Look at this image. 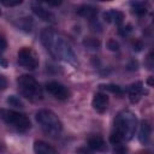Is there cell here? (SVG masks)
<instances>
[{
	"instance_id": "ffe728a7",
	"label": "cell",
	"mask_w": 154,
	"mask_h": 154,
	"mask_svg": "<svg viewBox=\"0 0 154 154\" xmlns=\"http://www.w3.org/2000/svg\"><path fill=\"white\" fill-rule=\"evenodd\" d=\"M131 31H132V26H131L130 24H128V25H125V26H123V25H119L118 32H119V35H120V36L125 37V36H128V35H129Z\"/></svg>"
},
{
	"instance_id": "484cf974",
	"label": "cell",
	"mask_w": 154,
	"mask_h": 154,
	"mask_svg": "<svg viewBox=\"0 0 154 154\" xmlns=\"http://www.w3.org/2000/svg\"><path fill=\"white\" fill-rule=\"evenodd\" d=\"M6 87H7V79L5 78V76L0 75V88L4 89V88H6Z\"/></svg>"
},
{
	"instance_id": "83f0119b",
	"label": "cell",
	"mask_w": 154,
	"mask_h": 154,
	"mask_svg": "<svg viewBox=\"0 0 154 154\" xmlns=\"http://www.w3.org/2000/svg\"><path fill=\"white\" fill-rule=\"evenodd\" d=\"M147 83H148V84H149L150 87L153 85V77H152V76H150L149 78H148V81H147Z\"/></svg>"
},
{
	"instance_id": "7a4b0ae2",
	"label": "cell",
	"mask_w": 154,
	"mask_h": 154,
	"mask_svg": "<svg viewBox=\"0 0 154 154\" xmlns=\"http://www.w3.org/2000/svg\"><path fill=\"white\" fill-rule=\"evenodd\" d=\"M137 129V118L129 111L124 109L119 112L114 119V129L109 135V142L112 144H120L123 141H130Z\"/></svg>"
},
{
	"instance_id": "8992f818",
	"label": "cell",
	"mask_w": 154,
	"mask_h": 154,
	"mask_svg": "<svg viewBox=\"0 0 154 154\" xmlns=\"http://www.w3.org/2000/svg\"><path fill=\"white\" fill-rule=\"evenodd\" d=\"M18 63L26 70H35L38 66V58L32 48L22 47L18 51Z\"/></svg>"
},
{
	"instance_id": "8fae6325",
	"label": "cell",
	"mask_w": 154,
	"mask_h": 154,
	"mask_svg": "<svg viewBox=\"0 0 154 154\" xmlns=\"http://www.w3.org/2000/svg\"><path fill=\"white\" fill-rule=\"evenodd\" d=\"M103 19L107 23H114L119 26L124 22V13L118 10H111V11H107L103 13Z\"/></svg>"
},
{
	"instance_id": "d4e9b609",
	"label": "cell",
	"mask_w": 154,
	"mask_h": 154,
	"mask_svg": "<svg viewBox=\"0 0 154 154\" xmlns=\"http://www.w3.org/2000/svg\"><path fill=\"white\" fill-rule=\"evenodd\" d=\"M132 46H134V51H136V52H140L143 48V43L141 41H135Z\"/></svg>"
},
{
	"instance_id": "ba28073f",
	"label": "cell",
	"mask_w": 154,
	"mask_h": 154,
	"mask_svg": "<svg viewBox=\"0 0 154 154\" xmlns=\"http://www.w3.org/2000/svg\"><path fill=\"white\" fill-rule=\"evenodd\" d=\"M108 102H109V97L107 94L105 93H96L93 97V101H91V106L95 111L102 113L107 109V106H108Z\"/></svg>"
},
{
	"instance_id": "cb8c5ba5",
	"label": "cell",
	"mask_w": 154,
	"mask_h": 154,
	"mask_svg": "<svg viewBox=\"0 0 154 154\" xmlns=\"http://www.w3.org/2000/svg\"><path fill=\"white\" fill-rule=\"evenodd\" d=\"M6 47H7V41H6V38H5L4 36H0V51H1V52L5 51Z\"/></svg>"
},
{
	"instance_id": "30bf717a",
	"label": "cell",
	"mask_w": 154,
	"mask_h": 154,
	"mask_svg": "<svg viewBox=\"0 0 154 154\" xmlns=\"http://www.w3.org/2000/svg\"><path fill=\"white\" fill-rule=\"evenodd\" d=\"M31 10L34 12L35 16H37L40 19L45 20V22H49V23H54L55 22V16L49 12L48 10L43 8L42 6H38V5H32L31 6Z\"/></svg>"
},
{
	"instance_id": "52a82bcc",
	"label": "cell",
	"mask_w": 154,
	"mask_h": 154,
	"mask_svg": "<svg viewBox=\"0 0 154 154\" xmlns=\"http://www.w3.org/2000/svg\"><path fill=\"white\" fill-rule=\"evenodd\" d=\"M46 90H47L51 95H53L55 99H58V100H66V99H69L70 95H71L70 90H69L64 84H61V83H59V82H55V81L48 82V83L46 84Z\"/></svg>"
},
{
	"instance_id": "5bb4252c",
	"label": "cell",
	"mask_w": 154,
	"mask_h": 154,
	"mask_svg": "<svg viewBox=\"0 0 154 154\" xmlns=\"http://www.w3.org/2000/svg\"><path fill=\"white\" fill-rule=\"evenodd\" d=\"M34 152L37 154H54L57 153V149L51 144L38 140L34 142Z\"/></svg>"
},
{
	"instance_id": "f546056e",
	"label": "cell",
	"mask_w": 154,
	"mask_h": 154,
	"mask_svg": "<svg viewBox=\"0 0 154 154\" xmlns=\"http://www.w3.org/2000/svg\"><path fill=\"white\" fill-rule=\"evenodd\" d=\"M0 16H1V10H0Z\"/></svg>"
},
{
	"instance_id": "5b68a950",
	"label": "cell",
	"mask_w": 154,
	"mask_h": 154,
	"mask_svg": "<svg viewBox=\"0 0 154 154\" xmlns=\"http://www.w3.org/2000/svg\"><path fill=\"white\" fill-rule=\"evenodd\" d=\"M0 118L8 125L18 129L19 131H26L30 129L31 126V123H30V119L23 114V113H19L17 111H13V109H5V108H1L0 109Z\"/></svg>"
},
{
	"instance_id": "603a6c76",
	"label": "cell",
	"mask_w": 154,
	"mask_h": 154,
	"mask_svg": "<svg viewBox=\"0 0 154 154\" xmlns=\"http://www.w3.org/2000/svg\"><path fill=\"white\" fill-rule=\"evenodd\" d=\"M38 1H42L49 6H59L61 4V0H38Z\"/></svg>"
},
{
	"instance_id": "e0dca14e",
	"label": "cell",
	"mask_w": 154,
	"mask_h": 154,
	"mask_svg": "<svg viewBox=\"0 0 154 154\" xmlns=\"http://www.w3.org/2000/svg\"><path fill=\"white\" fill-rule=\"evenodd\" d=\"M100 45H101L100 40L94 38V37H87L83 40V46L88 49H97L100 47Z\"/></svg>"
},
{
	"instance_id": "3957f363",
	"label": "cell",
	"mask_w": 154,
	"mask_h": 154,
	"mask_svg": "<svg viewBox=\"0 0 154 154\" xmlns=\"http://www.w3.org/2000/svg\"><path fill=\"white\" fill-rule=\"evenodd\" d=\"M36 122L41 126L45 134H47L51 137H58L61 134L63 130V124L58 116L49 111V109H40L36 112Z\"/></svg>"
},
{
	"instance_id": "ac0fdd59",
	"label": "cell",
	"mask_w": 154,
	"mask_h": 154,
	"mask_svg": "<svg viewBox=\"0 0 154 154\" xmlns=\"http://www.w3.org/2000/svg\"><path fill=\"white\" fill-rule=\"evenodd\" d=\"M6 102L10 105V106H13L16 108H23L24 107V103L22 102V100L16 96V95H10L7 99H6Z\"/></svg>"
},
{
	"instance_id": "9a60e30c",
	"label": "cell",
	"mask_w": 154,
	"mask_h": 154,
	"mask_svg": "<svg viewBox=\"0 0 154 154\" xmlns=\"http://www.w3.org/2000/svg\"><path fill=\"white\" fill-rule=\"evenodd\" d=\"M77 14L88 19H94L97 16V10L91 5H82L77 8Z\"/></svg>"
},
{
	"instance_id": "7402d4cb",
	"label": "cell",
	"mask_w": 154,
	"mask_h": 154,
	"mask_svg": "<svg viewBox=\"0 0 154 154\" xmlns=\"http://www.w3.org/2000/svg\"><path fill=\"white\" fill-rule=\"evenodd\" d=\"M107 47H108V49H109V51L116 52V51H118V49H119V43H118L116 40L111 38V40H108V42H107Z\"/></svg>"
},
{
	"instance_id": "7c38bea8",
	"label": "cell",
	"mask_w": 154,
	"mask_h": 154,
	"mask_svg": "<svg viewBox=\"0 0 154 154\" xmlns=\"http://www.w3.org/2000/svg\"><path fill=\"white\" fill-rule=\"evenodd\" d=\"M150 135H152V128L148 124V122H142L140 126V132H138V140L143 146L149 144L150 142Z\"/></svg>"
},
{
	"instance_id": "44dd1931",
	"label": "cell",
	"mask_w": 154,
	"mask_h": 154,
	"mask_svg": "<svg viewBox=\"0 0 154 154\" xmlns=\"http://www.w3.org/2000/svg\"><path fill=\"white\" fill-rule=\"evenodd\" d=\"M0 2H1L4 6H7V7H13V6L20 5V4L23 2V0H0Z\"/></svg>"
},
{
	"instance_id": "f1b7e54d",
	"label": "cell",
	"mask_w": 154,
	"mask_h": 154,
	"mask_svg": "<svg viewBox=\"0 0 154 154\" xmlns=\"http://www.w3.org/2000/svg\"><path fill=\"white\" fill-rule=\"evenodd\" d=\"M100 1H112V0H100Z\"/></svg>"
},
{
	"instance_id": "277c9868",
	"label": "cell",
	"mask_w": 154,
	"mask_h": 154,
	"mask_svg": "<svg viewBox=\"0 0 154 154\" xmlns=\"http://www.w3.org/2000/svg\"><path fill=\"white\" fill-rule=\"evenodd\" d=\"M19 93L30 101H38L42 99V89L38 82L30 75H22L17 78Z\"/></svg>"
},
{
	"instance_id": "9c48e42d",
	"label": "cell",
	"mask_w": 154,
	"mask_h": 154,
	"mask_svg": "<svg viewBox=\"0 0 154 154\" xmlns=\"http://www.w3.org/2000/svg\"><path fill=\"white\" fill-rule=\"evenodd\" d=\"M143 93H144V89H143V83L141 81L132 83L129 88V100H130V102L131 103H137L141 100V97L143 96Z\"/></svg>"
},
{
	"instance_id": "d6986e66",
	"label": "cell",
	"mask_w": 154,
	"mask_h": 154,
	"mask_svg": "<svg viewBox=\"0 0 154 154\" xmlns=\"http://www.w3.org/2000/svg\"><path fill=\"white\" fill-rule=\"evenodd\" d=\"M100 88H101V89H105V90H108V91H111V93H113V94H118V95L123 94L122 88H120L119 85H116V84H105V85L101 84Z\"/></svg>"
},
{
	"instance_id": "2e32d148",
	"label": "cell",
	"mask_w": 154,
	"mask_h": 154,
	"mask_svg": "<svg viewBox=\"0 0 154 154\" xmlns=\"http://www.w3.org/2000/svg\"><path fill=\"white\" fill-rule=\"evenodd\" d=\"M131 8L132 11L138 14V16H143L146 12H147V7L143 2H141L140 0H132L131 1Z\"/></svg>"
},
{
	"instance_id": "4fadbf2b",
	"label": "cell",
	"mask_w": 154,
	"mask_h": 154,
	"mask_svg": "<svg viewBox=\"0 0 154 154\" xmlns=\"http://www.w3.org/2000/svg\"><path fill=\"white\" fill-rule=\"evenodd\" d=\"M88 147L95 152H105L107 150V146L101 136H91L88 138Z\"/></svg>"
},
{
	"instance_id": "4316f807",
	"label": "cell",
	"mask_w": 154,
	"mask_h": 154,
	"mask_svg": "<svg viewBox=\"0 0 154 154\" xmlns=\"http://www.w3.org/2000/svg\"><path fill=\"white\" fill-rule=\"evenodd\" d=\"M0 65H2L4 67H6V66H7V63H6V60H4L1 57H0Z\"/></svg>"
},
{
	"instance_id": "6da1fadb",
	"label": "cell",
	"mask_w": 154,
	"mask_h": 154,
	"mask_svg": "<svg viewBox=\"0 0 154 154\" xmlns=\"http://www.w3.org/2000/svg\"><path fill=\"white\" fill-rule=\"evenodd\" d=\"M41 42L45 46V48L48 51V53L55 60H63L73 66H76L78 64L77 57H76L72 47L65 40V37L61 36L59 32H57L52 29L42 30Z\"/></svg>"
}]
</instances>
